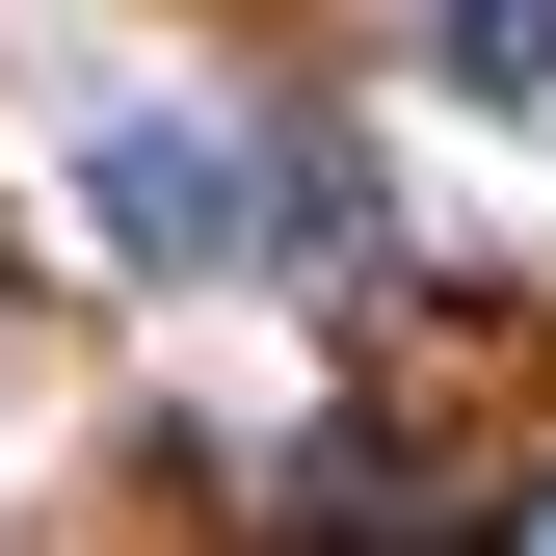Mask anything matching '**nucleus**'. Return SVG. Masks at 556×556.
<instances>
[{"mask_svg":"<svg viewBox=\"0 0 556 556\" xmlns=\"http://www.w3.org/2000/svg\"><path fill=\"white\" fill-rule=\"evenodd\" d=\"M425 27H451V80H477V106H556V0H425Z\"/></svg>","mask_w":556,"mask_h":556,"instance_id":"obj_2","label":"nucleus"},{"mask_svg":"<svg viewBox=\"0 0 556 556\" xmlns=\"http://www.w3.org/2000/svg\"><path fill=\"white\" fill-rule=\"evenodd\" d=\"M504 556H556V504H530V530H504Z\"/></svg>","mask_w":556,"mask_h":556,"instance_id":"obj_3","label":"nucleus"},{"mask_svg":"<svg viewBox=\"0 0 556 556\" xmlns=\"http://www.w3.org/2000/svg\"><path fill=\"white\" fill-rule=\"evenodd\" d=\"M80 239L160 265V292H213V265H239V160L186 106H80Z\"/></svg>","mask_w":556,"mask_h":556,"instance_id":"obj_1","label":"nucleus"}]
</instances>
